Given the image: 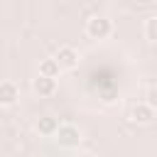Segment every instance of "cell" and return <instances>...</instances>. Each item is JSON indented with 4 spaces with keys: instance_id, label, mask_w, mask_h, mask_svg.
Returning a JSON list of instances; mask_svg holds the SVG:
<instances>
[{
    "instance_id": "cell-5",
    "label": "cell",
    "mask_w": 157,
    "mask_h": 157,
    "mask_svg": "<svg viewBox=\"0 0 157 157\" xmlns=\"http://www.w3.org/2000/svg\"><path fill=\"white\" fill-rule=\"evenodd\" d=\"M54 56H56V61L61 64V69H64V71H71V69H76V66H78V61H81L78 52H76L74 47H69V44H66V47H59Z\"/></svg>"
},
{
    "instance_id": "cell-11",
    "label": "cell",
    "mask_w": 157,
    "mask_h": 157,
    "mask_svg": "<svg viewBox=\"0 0 157 157\" xmlns=\"http://www.w3.org/2000/svg\"><path fill=\"white\" fill-rule=\"evenodd\" d=\"M135 2H137V5H142V7H150V5H155L157 0H135Z\"/></svg>"
},
{
    "instance_id": "cell-9",
    "label": "cell",
    "mask_w": 157,
    "mask_h": 157,
    "mask_svg": "<svg viewBox=\"0 0 157 157\" xmlns=\"http://www.w3.org/2000/svg\"><path fill=\"white\" fill-rule=\"evenodd\" d=\"M145 37L150 42H157V15H152V17L145 20Z\"/></svg>"
},
{
    "instance_id": "cell-10",
    "label": "cell",
    "mask_w": 157,
    "mask_h": 157,
    "mask_svg": "<svg viewBox=\"0 0 157 157\" xmlns=\"http://www.w3.org/2000/svg\"><path fill=\"white\" fill-rule=\"evenodd\" d=\"M145 101H147L152 108H157V86H150V88H147V93H145Z\"/></svg>"
},
{
    "instance_id": "cell-2",
    "label": "cell",
    "mask_w": 157,
    "mask_h": 157,
    "mask_svg": "<svg viewBox=\"0 0 157 157\" xmlns=\"http://www.w3.org/2000/svg\"><path fill=\"white\" fill-rule=\"evenodd\" d=\"M54 140H56L61 147H78L81 140H83V132H81V128L74 125V123H61L59 130H56V135H54Z\"/></svg>"
},
{
    "instance_id": "cell-4",
    "label": "cell",
    "mask_w": 157,
    "mask_h": 157,
    "mask_svg": "<svg viewBox=\"0 0 157 157\" xmlns=\"http://www.w3.org/2000/svg\"><path fill=\"white\" fill-rule=\"evenodd\" d=\"M32 91H34L39 98H49V96L56 93V78H54V76L37 74V78H32Z\"/></svg>"
},
{
    "instance_id": "cell-3",
    "label": "cell",
    "mask_w": 157,
    "mask_h": 157,
    "mask_svg": "<svg viewBox=\"0 0 157 157\" xmlns=\"http://www.w3.org/2000/svg\"><path fill=\"white\" fill-rule=\"evenodd\" d=\"M155 113H157V108H152L147 101H142V103H135L130 108V120L137 125H150L155 120Z\"/></svg>"
},
{
    "instance_id": "cell-8",
    "label": "cell",
    "mask_w": 157,
    "mask_h": 157,
    "mask_svg": "<svg viewBox=\"0 0 157 157\" xmlns=\"http://www.w3.org/2000/svg\"><path fill=\"white\" fill-rule=\"evenodd\" d=\"M59 71H64L61 69V64L56 61V56H52V59H42L39 61V74H44V76H59Z\"/></svg>"
},
{
    "instance_id": "cell-6",
    "label": "cell",
    "mask_w": 157,
    "mask_h": 157,
    "mask_svg": "<svg viewBox=\"0 0 157 157\" xmlns=\"http://www.w3.org/2000/svg\"><path fill=\"white\" fill-rule=\"evenodd\" d=\"M17 98H20V88H17V83L10 81V78H5V81L0 83V105H2V108H10V105L17 103Z\"/></svg>"
},
{
    "instance_id": "cell-1",
    "label": "cell",
    "mask_w": 157,
    "mask_h": 157,
    "mask_svg": "<svg viewBox=\"0 0 157 157\" xmlns=\"http://www.w3.org/2000/svg\"><path fill=\"white\" fill-rule=\"evenodd\" d=\"M86 34L91 39H108L113 34V22L105 15H93L91 20H86Z\"/></svg>"
},
{
    "instance_id": "cell-7",
    "label": "cell",
    "mask_w": 157,
    "mask_h": 157,
    "mask_svg": "<svg viewBox=\"0 0 157 157\" xmlns=\"http://www.w3.org/2000/svg\"><path fill=\"white\" fill-rule=\"evenodd\" d=\"M59 125H61V123H59L54 115H42V118H37L34 130H37V135H42V137H54L56 130H59Z\"/></svg>"
}]
</instances>
